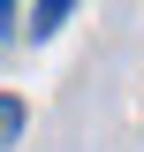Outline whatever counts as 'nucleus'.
Wrapping results in <instances>:
<instances>
[{
    "instance_id": "nucleus-1",
    "label": "nucleus",
    "mask_w": 144,
    "mask_h": 152,
    "mask_svg": "<svg viewBox=\"0 0 144 152\" xmlns=\"http://www.w3.org/2000/svg\"><path fill=\"white\" fill-rule=\"evenodd\" d=\"M61 23H68V0H46V8H31V31H38V38H53Z\"/></svg>"
},
{
    "instance_id": "nucleus-2",
    "label": "nucleus",
    "mask_w": 144,
    "mask_h": 152,
    "mask_svg": "<svg viewBox=\"0 0 144 152\" xmlns=\"http://www.w3.org/2000/svg\"><path fill=\"white\" fill-rule=\"evenodd\" d=\"M23 137V99H0V152Z\"/></svg>"
},
{
    "instance_id": "nucleus-3",
    "label": "nucleus",
    "mask_w": 144,
    "mask_h": 152,
    "mask_svg": "<svg viewBox=\"0 0 144 152\" xmlns=\"http://www.w3.org/2000/svg\"><path fill=\"white\" fill-rule=\"evenodd\" d=\"M0 31H15V8H8V0H0Z\"/></svg>"
}]
</instances>
